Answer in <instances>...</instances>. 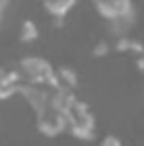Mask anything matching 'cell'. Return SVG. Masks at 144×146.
<instances>
[{
    "mask_svg": "<svg viewBox=\"0 0 144 146\" xmlns=\"http://www.w3.org/2000/svg\"><path fill=\"white\" fill-rule=\"evenodd\" d=\"M65 131L77 140H94L96 138V117L88 102H84L75 92H71L65 104Z\"/></svg>",
    "mask_w": 144,
    "mask_h": 146,
    "instance_id": "2",
    "label": "cell"
},
{
    "mask_svg": "<svg viewBox=\"0 0 144 146\" xmlns=\"http://www.w3.org/2000/svg\"><path fill=\"white\" fill-rule=\"evenodd\" d=\"M15 71L19 75V84H54L56 73L54 65L46 61L44 56H23L15 65Z\"/></svg>",
    "mask_w": 144,
    "mask_h": 146,
    "instance_id": "4",
    "label": "cell"
},
{
    "mask_svg": "<svg viewBox=\"0 0 144 146\" xmlns=\"http://www.w3.org/2000/svg\"><path fill=\"white\" fill-rule=\"evenodd\" d=\"M19 90V75L15 67H4L0 65V100H6V98L15 96Z\"/></svg>",
    "mask_w": 144,
    "mask_h": 146,
    "instance_id": "5",
    "label": "cell"
},
{
    "mask_svg": "<svg viewBox=\"0 0 144 146\" xmlns=\"http://www.w3.org/2000/svg\"><path fill=\"white\" fill-rule=\"evenodd\" d=\"M115 50H119V52H129V54L138 56L140 52L144 50V44L138 42V40L127 38V36H121L119 40H117V44H115Z\"/></svg>",
    "mask_w": 144,
    "mask_h": 146,
    "instance_id": "8",
    "label": "cell"
},
{
    "mask_svg": "<svg viewBox=\"0 0 144 146\" xmlns=\"http://www.w3.org/2000/svg\"><path fill=\"white\" fill-rule=\"evenodd\" d=\"M54 73H56V82L67 90H77L80 88V75L73 67L69 65H61V67H54Z\"/></svg>",
    "mask_w": 144,
    "mask_h": 146,
    "instance_id": "7",
    "label": "cell"
},
{
    "mask_svg": "<svg viewBox=\"0 0 144 146\" xmlns=\"http://www.w3.org/2000/svg\"><path fill=\"white\" fill-rule=\"evenodd\" d=\"M98 146H123V142H121L117 136H104Z\"/></svg>",
    "mask_w": 144,
    "mask_h": 146,
    "instance_id": "10",
    "label": "cell"
},
{
    "mask_svg": "<svg viewBox=\"0 0 144 146\" xmlns=\"http://www.w3.org/2000/svg\"><path fill=\"white\" fill-rule=\"evenodd\" d=\"M75 2L77 0H44V11H46L52 17V21L58 25L71 13V9L75 6Z\"/></svg>",
    "mask_w": 144,
    "mask_h": 146,
    "instance_id": "6",
    "label": "cell"
},
{
    "mask_svg": "<svg viewBox=\"0 0 144 146\" xmlns=\"http://www.w3.org/2000/svg\"><path fill=\"white\" fill-rule=\"evenodd\" d=\"M9 4H11V0H0V23H2V19H4V13L9 9Z\"/></svg>",
    "mask_w": 144,
    "mask_h": 146,
    "instance_id": "12",
    "label": "cell"
},
{
    "mask_svg": "<svg viewBox=\"0 0 144 146\" xmlns=\"http://www.w3.org/2000/svg\"><path fill=\"white\" fill-rule=\"evenodd\" d=\"M136 65H138V69H140V71L144 73V50L140 52L138 56H136Z\"/></svg>",
    "mask_w": 144,
    "mask_h": 146,
    "instance_id": "13",
    "label": "cell"
},
{
    "mask_svg": "<svg viewBox=\"0 0 144 146\" xmlns=\"http://www.w3.org/2000/svg\"><path fill=\"white\" fill-rule=\"evenodd\" d=\"M40 38V29H38V25L31 21V19H25L21 23V29H19V40L25 44L29 42H36V40Z\"/></svg>",
    "mask_w": 144,
    "mask_h": 146,
    "instance_id": "9",
    "label": "cell"
},
{
    "mask_svg": "<svg viewBox=\"0 0 144 146\" xmlns=\"http://www.w3.org/2000/svg\"><path fill=\"white\" fill-rule=\"evenodd\" d=\"M109 50H111V46L102 40V42H98V46H94V56H104Z\"/></svg>",
    "mask_w": 144,
    "mask_h": 146,
    "instance_id": "11",
    "label": "cell"
},
{
    "mask_svg": "<svg viewBox=\"0 0 144 146\" xmlns=\"http://www.w3.org/2000/svg\"><path fill=\"white\" fill-rule=\"evenodd\" d=\"M71 92L63 88L58 82L54 84H19L17 94H21L29 102L36 115V127L42 136L56 138L65 131V104Z\"/></svg>",
    "mask_w": 144,
    "mask_h": 146,
    "instance_id": "1",
    "label": "cell"
},
{
    "mask_svg": "<svg viewBox=\"0 0 144 146\" xmlns=\"http://www.w3.org/2000/svg\"><path fill=\"white\" fill-rule=\"evenodd\" d=\"M94 9L111 23V29L123 36L134 25L136 9L132 0H92Z\"/></svg>",
    "mask_w": 144,
    "mask_h": 146,
    "instance_id": "3",
    "label": "cell"
}]
</instances>
